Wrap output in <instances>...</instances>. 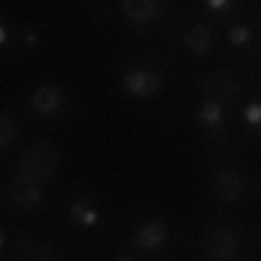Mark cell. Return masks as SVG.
Wrapping results in <instances>:
<instances>
[{
	"instance_id": "7",
	"label": "cell",
	"mask_w": 261,
	"mask_h": 261,
	"mask_svg": "<svg viewBox=\"0 0 261 261\" xmlns=\"http://www.w3.org/2000/svg\"><path fill=\"white\" fill-rule=\"evenodd\" d=\"M165 238H167V227L165 222L160 220H151V222H144L136 232V246L141 251H154L165 243Z\"/></svg>"
},
{
	"instance_id": "18",
	"label": "cell",
	"mask_w": 261,
	"mask_h": 261,
	"mask_svg": "<svg viewBox=\"0 0 261 261\" xmlns=\"http://www.w3.org/2000/svg\"><path fill=\"white\" fill-rule=\"evenodd\" d=\"M6 42H8V32L0 27V45H6Z\"/></svg>"
},
{
	"instance_id": "6",
	"label": "cell",
	"mask_w": 261,
	"mask_h": 261,
	"mask_svg": "<svg viewBox=\"0 0 261 261\" xmlns=\"http://www.w3.org/2000/svg\"><path fill=\"white\" fill-rule=\"evenodd\" d=\"M123 84H125V89L134 94V97H151V94L160 89V79L151 73V71H144V68L130 71Z\"/></svg>"
},
{
	"instance_id": "11",
	"label": "cell",
	"mask_w": 261,
	"mask_h": 261,
	"mask_svg": "<svg viewBox=\"0 0 261 261\" xmlns=\"http://www.w3.org/2000/svg\"><path fill=\"white\" fill-rule=\"evenodd\" d=\"M13 256L16 258H50L53 256V248L45 243V241H21L16 248H13Z\"/></svg>"
},
{
	"instance_id": "9",
	"label": "cell",
	"mask_w": 261,
	"mask_h": 261,
	"mask_svg": "<svg viewBox=\"0 0 261 261\" xmlns=\"http://www.w3.org/2000/svg\"><path fill=\"white\" fill-rule=\"evenodd\" d=\"M63 105V94L55 89V86H39V89L32 94V107L39 115H53L60 110Z\"/></svg>"
},
{
	"instance_id": "15",
	"label": "cell",
	"mask_w": 261,
	"mask_h": 261,
	"mask_svg": "<svg viewBox=\"0 0 261 261\" xmlns=\"http://www.w3.org/2000/svg\"><path fill=\"white\" fill-rule=\"evenodd\" d=\"M230 42H232V45H248V42H251V29L248 27L230 29Z\"/></svg>"
},
{
	"instance_id": "20",
	"label": "cell",
	"mask_w": 261,
	"mask_h": 261,
	"mask_svg": "<svg viewBox=\"0 0 261 261\" xmlns=\"http://www.w3.org/2000/svg\"><path fill=\"white\" fill-rule=\"evenodd\" d=\"M6 248V235H3V230H0V251Z\"/></svg>"
},
{
	"instance_id": "10",
	"label": "cell",
	"mask_w": 261,
	"mask_h": 261,
	"mask_svg": "<svg viewBox=\"0 0 261 261\" xmlns=\"http://www.w3.org/2000/svg\"><path fill=\"white\" fill-rule=\"evenodd\" d=\"M183 45H186L191 53H196V55H204V53H209V47H212V32H209L204 24H196V27H191V29L183 34Z\"/></svg>"
},
{
	"instance_id": "4",
	"label": "cell",
	"mask_w": 261,
	"mask_h": 261,
	"mask_svg": "<svg viewBox=\"0 0 261 261\" xmlns=\"http://www.w3.org/2000/svg\"><path fill=\"white\" fill-rule=\"evenodd\" d=\"M201 89L206 94V99H214V102H227V99H235L238 97V81L230 71H214L204 79Z\"/></svg>"
},
{
	"instance_id": "19",
	"label": "cell",
	"mask_w": 261,
	"mask_h": 261,
	"mask_svg": "<svg viewBox=\"0 0 261 261\" xmlns=\"http://www.w3.org/2000/svg\"><path fill=\"white\" fill-rule=\"evenodd\" d=\"M27 42H29V45H34V42H37V34L29 32V34H27Z\"/></svg>"
},
{
	"instance_id": "17",
	"label": "cell",
	"mask_w": 261,
	"mask_h": 261,
	"mask_svg": "<svg viewBox=\"0 0 261 261\" xmlns=\"http://www.w3.org/2000/svg\"><path fill=\"white\" fill-rule=\"evenodd\" d=\"M206 6L214 8V11H220V8H227L230 6V0H206Z\"/></svg>"
},
{
	"instance_id": "8",
	"label": "cell",
	"mask_w": 261,
	"mask_h": 261,
	"mask_svg": "<svg viewBox=\"0 0 261 261\" xmlns=\"http://www.w3.org/2000/svg\"><path fill=\"white\" fill-rule=\"evenodd\" d=\"M123 11L134 24H149L160 16V0H123Z\"/></svg>"
},
{
	"instance_id": "13",
	"label": "cell",
	"mask_w": 261,
	"mask_h": 261,
	"mask_svg": "<svg viewBox=\"0 0 261 261\" xmlns=\"http://www.w3.org/2000/svg\"><path fill=\"white\" fill-rule=\"evenodd\" d=\"M71 220L76 222V225H81V227H94L97 225V212L86 204V201H76L73 206H71Z\"/></svg>"
},
{
	"instance_id": "14",
	"label": "cell",
	"mask_w": 261,
	"mask_h": 261,
	"mask_svg": "<svg viewBox=\"0 0 261 261\" xmlns=\"http://www.w3.org/2000/svg\"><path fill=\"white\" fill-rule=\"evenodd\" d=\"M13 139H16V123L8 115H0V151L11 146Z\"/></svg>"
},
{
	"instance_id": "5",
	"label": "cell",
	"mask_w": 261,
	"mask_h": 261,
	"mask_svg": "<svg viewBox=\"0 0 261 261\" xmlns=\"http://www.w3.org/2000/svg\"><path fill=\"white\" fill-rule=\"evenodd\" d=\"M8 199L16 209H37L42 201H45V191H42V186H37V183H29L24 178H18L8 191Z\"/></svg>"
},
{
	"instance_id": "12",
	"label": "cell",
	"mask_w": 261,
	"mask_h": 261,
	"mask_svg": "<svg viewBox=\"0 0 261 261\" xmlns=\"http://www.w3.org/2000/svg\"><path fill=\"white\" fill-rule=\"evenodd\" d=\"M199 120L206 125V128H220L222 125V102H214V99H206L199 110Z\"/></svg>"
},
{
	"instance_id": "16",
	"label": "cell",
	"mask_w": 261,
	"mask_h": 261,
	"mask_svg": "<svg viewBox=\"0 0 261 261\" xmlns=\"http://www.w3.org/2000/svg\"><path fill=\"white\" fill-rule=\"evenodd\" d=\"M246 123L248 125H261V102H253L246 107Z\"/></svg>"
},
{
	"instance_id": "1",
	"label": "cell",
	"mask_w": 261,
	"mask_h": 261,
	"mask_svg": "<svg viewBox=\"0 0 261 261\" xmlns=\"http://www.w3.org/2000/svg\"><path fill=\"white\" fill-rule=\"evenodd\" d=\"M58 165H60L58 149L50 141H39V144H34L24 151L21 167H18V178H24L29 183H37V186H45L55 178Z\"/></svg>"
},
{
	"instance_id": "3",
	"label": "cell",
	"mask_w": 261,
	"mask_h": 261,
	"mask_svg": "<svg viewBox=\"0 0 261 261\" xmlns=\"http://www.w3.org/2000/svg\"><path fill=\"white\" fill-rule=\"evenodd\" d=\"M212 193L220 201L232 204L246 193V180H243L241 172H235V170H220L212 175Z\"/></svg>"
},
{
	"instance_id": "2",
	"label": "cell",
	"mask_w": 261,
	"mask_h": 261,
	"mask_svg": "<svg viewBox=\"0 0 261 261\" xmlns=\"http://www.w3.org/2000/svg\"><path fill=\"white\" fill-rule=\"evenodd\" d=\"M238 243H241L238 235L230 227H222V225L206 230L204 238H201V248L212 258H232L238 253Z\"/></svg>"
}]
</instances>
